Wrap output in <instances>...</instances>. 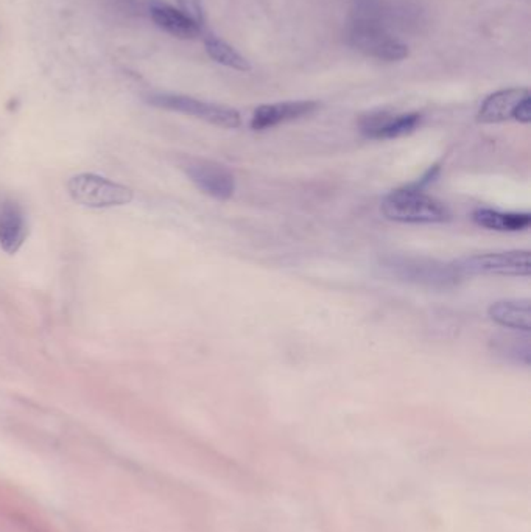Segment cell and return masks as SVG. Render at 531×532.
Wrapping results in <instances>:
<instances>
[{
  "instance_id": "e0dca14e",
  "label": "cell",
  "mask_w": 531,
  "mask_h": 532,
  "mask_svg": "<svg viewBox=\"0 0 531 532\" xmlns=\"http://www.w3.org/2000/svg\"><path fill=\"white\" fill-rule=\"evenodd\" d=\"M180 5V11L186 14L187 18H190L196 22L200 27L204 25V11H203V4L201 0H176Z\"/></svg>"
},
{
  "instance_id": "8992f818",
  "label": "cell",
  "mask_w": 531,
  "mask_h": 532,
  "mask_svg": "<svg viewBox=\"0 0 531 532\" xmlns=\"http://www.w3.org/2000/svg\"><path fill=\"white\" fill-rule=\"evenodd\" d=\"M349 44L356 50L379 61H401L408 56V47L398 36L372 22L351 19L348 32Z\"/></svg>"
},
{
  "instance_id": "7a4b0ae2",
  "label": "cell",
  "mask_w": 531,
  "mask_h": 532,
  "mask_svg": "<svg viewBox=\"0 0 531 532\" xmlns=\"http://www.w3.org/2000/svg\"><path fill=\"white\" fill-rule=\"evenodd\" d=\"M384 266L399 280L433 289L454 288L462 279L454 264L433 259L391 255L384 260Z\"/></svg>"
},
{
  "instance_id": "9c48e42d",
  "label": "cell",
  "mask_w": 531,
  "mask_h": 532,
  "mask_svg": "<svg viewBox=\"0 0 531 532\" xmlns=\"http://www.w3.org/2000/svg\"><path fill=\"white\" fill-rule=\"evenodd\" d=\"M419 112L391 114L387 111L371 112L360 120V131L365 137L374 140H388L407 136L421 125Z\"/></svg>"
},
{
  "instance_id": "3957f363",
  "label": "cell",
  "mask_w": 531,
  "mask_h": 532,
  "mask_svg": "<svg viewBox=\"0 0 531 532\" xmlns=\"http://www.w3.org/2000/svg\"><path fill=\"white\" fill-rule=\"evenodd\" d=\"M454 266L462 278L464 275L528 278L531 274V254L527 250H513L466 255L455 260Z\"/></svg>"
},
{
  "instance_id": "52a82bcc",
  "label": "cell",
  "mask_w": 531,
  "mask_h": 532,
  "mask_svg": "<svg viewBox=\"0 0 531 532\" xmlns=\"http://www.w3.org/2000/svg\"><path fill=\"white\" fill-rule=\"evenodd\" d=\"M477 120L481 123H502L516 120L531 122V95L527 88H508L494 92L481 103Z\"/></svg>"
},
{
  "instance_id": "5b68a950",
  "label": "cell",
  "mask_w": 531,
  "mask_h": 532,
  "mask_svg": "<svg viewBox=\"0 0 531 532\" xmlns=\"http://www.w3.org/2000/svg\"><path fill=\"white\" fill-rule=\"evenodd\" d=\"M145 100L154 108L180 112V114L200 118L203 122L228 128V130H234L242 125V118L236 109L229 108V106L198 100L194 97L181 94H150L147 95Z\"/></svg>"
},
{
  "instance_id": "ba28073f",
  "label": "cell",
  "mask_w": 531,
  "mask_h": 532,
  "mask_svg": "<svg viewBox=\"0 0 531 532\" xmlns=\"http://www.w3.org/2000/svg\"><path fill=\"white\" fill-rule=\"evenodd\" d=\"M182 170L198 190L214 200L226 201L236 191L234 173L228 167L215 161L190 159L184 162Z\"/></svg>"
},
{
  "instance_id": "7c38bea8",
  "label": "cell",
  "mask_w": 531,
  "mask_h": 532,
  "mask_svg": "<svg viewBox=\"0 0 531 532\" xmlns=\"http://www.w3.org/2000/svg\"><path fill=\"white\" fill-rule=\"evenodd\" d=\"M150 16L161 30H164L166 33L172 34V36L178 39H195L201 36L203 33V27L194 22L182 11L176 10L167 4H153L150 8Z\"/></svg>"
},
{
  "instance_id": "8fae6325",
  "label": "cell",
  "mask_w": 531,
  "mask_h": 532,
  "mask_svg": "<svg viewBox=\"0 0 531 532\" xmlns=\"http://www.w3.org/2000/svg\"><path fill=\"white\" fill-rule=\"evenodd\" d=\"M27 232L22 207L10 200L0 203V247L6 254H16L24 245Z\"/></svg>"
},
{
  "instance_id": "6da1fadb",
  "label": "cell",
  "mask_w": 531,
  "mask_h": 532,
  "mask_svg": "<svg viewBox=\"0 0 531 532\" xmlns=\"http://www.w3.org/2000/svg\"><path fill=\"white\" fill-rule=\"evenodd\" d=\"M380 212L389 221L405 224H441L452 218L448 205L416 184L389 191L380 203Z\"/></svg>"
},
{
  "instance_id": "2e32d148",
  "label": "cell",
  "mask_w": 531,
  "mask_h": 532,
  "mask_svg": "<svg viewBox=\"0 0 531 532\" xmlns=\"http://www.w3.org/2000/svg\"><path fill=\"white\" fill-rule=\"evenodd\" d=\"M494 350L504 355L506 360H514L518 363L528 366L530 364V338L528 333L525 336H514V335H500L492 339Z\"/></svg>"
},
{
  "instance_id": "9a60e30c",
  "label": "cell",
  "mask_w": 531,
  "mask_h": 532,
  "mask_svg": "<svg viewBox=\"0 0 531 532\" xmlns=\"http://www.w3.org/2000/svg\"><path fill=\"white\" fill-rule=\"evenodd\" d=\"M204 47H206V52L210 58L224 67L238 70V72H248L251 69V64L245 56L240 55L228 42L218 39L214 34H206Z\"/></svg>"
},
{
  "instance_id": "5bb4252c",
  "label": "cell",
  "mask_w": 531,
  "mask_h": 532,
  "mask_svg": "<svg viewBox=\"0 0 531 532\" xmlns=\"http://www.w3.org/2000/svg\"><path fill=\"white\" fill-rule=\"evenodd\" d=\"M472 221L488 231L520 232L531 226L528 212H502L494 209H477L472 212Z\"/></svg>"
},
{
  "instance_id": "30bf717a",
  "label": "cell",
  "mask_w": 531,
  "mask_h": 532,
  "mask_svg": "<svg viewBox=\"0 0 531 532\" xmlns=\"http://www.w3.org/2000/svg\"><path fill=\"white\" fill-rule=\"evenodd\" d=\"M318 108L316 102H284L273 104H262L254 111L251 117V128L254 131H265L282 123L292 122L310 116Z\"/></svg>"
},
{
  "instance_id": "4fadbf2b",
  "label": "cell",
  "mask_w": 531,
  "mask_h": 532,
  "mask_svg": "<svg viewBox=\"0 0 531 532\" xmlns=\"http://www.w3.org/2000/svg\"><path fill=\"white\" fill-rule=\"evenodd\" d=\"M488 316L500 327L523 333H530L531 330V307L528 299H505L494 302L488 308Z\"/></svg>"
},
{
  "instance_id": "277c9868",
  "label": "cell",
  "mask_w": 531,
  "mask_h": 532,
  "mask_svg": "<svg viewBox=\"0 0 531 532\" xmlns=\"http://www.w3.org/2000/svg\"><path fill=\"white\" fill-rule=\"evenodd\" d=\"M67 190L75 203L92 209L119 207L130 204L134 196L130 187L94 173H81L70 177Z\"/></svg>"
}]
</instances>
